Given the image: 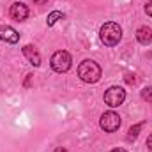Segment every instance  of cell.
I'll return each mask as SVG.
<instances>
[{"label":"cell","instance_id":"6da1fadb","mask_svg":"<svg viewBox=\"0 0 152 152\" xmlns=\"http://www.w3.org/2000/svg\"><path fill=\"white\" fill-rule=\"evenodd\" d=\"M99 37H101V42H103L104 46H115V44H118L120 39H122V28H120L118 23L108 21V23H104V25L101 27Z\"/></svg>","mask_w":152,"mask_h":152},{"label":"cell","instance_id":"7a4b0ae2","mask_svg":"<svg viewBox=\"0 0 152 152\" xmlns=\"http://www.w3.org/2000/svg\"><path fill=\"white\" fill-rule=\"evenodd\" d=\"M78 76H80L81 81H85V83H96V81H99V78H101V67H99L97 62L87 58V60H83V62L78 66Z\"/></svg>","mask_w":152,"mask_h":152},{"label":"cell","instance_id":"3957f363","mask_svg":"<svg viewBox=\"0 0 152 152\" xmlns=\"http://www.w3.org/2000/svg\"><path fill=\"white\" fill-rule=\"evenodd\" d=\"M51 69L55 71V73H67L69 69H71V64H73V58H71V55L67 53V51H64V50H58V51H55L53 53V57H51Z\"/></svg>","mask_w":152,"mask_h":152},{"label":"cell","instance_id":"277c9868","mask_svg":"<svg viewBox=\"0 0 152 152\" xmlns=\"http://www.w3.org/2000/svg\"><path fill=\"white\" fill-rule=\"evenodd\" d=\"M126 99V90L122 87H110L106 92H104V103L112 108H117L124 103Z\"/></svg>","mask_w":152,"mask_h":152},{"label":"cell","instance_id":"5b68a950","mask_svg":"<svg viewBox=\"0 0 152 152\" xmlns=\"http://www.w3.org/2000/svg\"><path fill=\"white\" fill-rule=\"evenodd\" d=\"M99 126H101V129L104 133H115L120 127V117H118V113H115V112H106V113H103V117H101Z\"/></svg>","mask_w":152,"mask_h":152},{"label":"cell","instance_id":"8992f818","mask_svg":"<svg viewBox=\"0 0 152 152\" xmlns=\"http://www.w3.org/2000/svg\"><path fill=\"white\" fill-rule=\"evenodd\" d=\"M9 12H11V18H12L14 21H25V20L28 18V7H27L25 4H21V2L12 4Z\"/></svg>","mask_w":152,"mask_h":152},{"label":"cell","instance_id":"52a82bcc","mask_svg":"<svg viewBox=\"0 0 152 152\" xmlns=\"http://www.w3.org/2000/svg\"><path fill=\"white\" fill-rule=\"evenodd\" d=\"M0 41H5L9 44H16L20 41V34L9 25H2L0 27Z\"/></svg>","mask_w":152,"mask_h":152},{"label":"cell","instance_id":"ba28073f","mask_svg":"<svg viewBox=\"0 0 152 152\" xmlns=\"http://www.w3.org/2000/svg\"><path fill=\"white\" fill-rule=\"evenodd\" d=\"M23 55H25V58H27L34 67L41 66V55H39V51L32 46V44H27V46L23 48Z\"/></svg>","mask_w":152,"mask_h":152},{"label":"cell","instance_id":"9c48e42d","mask_svg":"<svg viewBox=\"0 0 152 152\" xmlns=\"http://www.w3.org/2000/svg\"><path fill=\"white\" fill-rule=\"evenodd\" d=\"M136 39H138V42L140 44H151L152 42V28L149 27H140L138 30H136Z\"/></svg>","mask_w":152,"mask_h":152},{"label":"cell","instance_id":"30bf717a","mask_svg":"<svg viewBox=\"0 0 152 152\" xmlns=\"http://www.w3.org/2000/svg\"><path fill=\"white\" fill-rule=\"evenodd\" d=\"M64 18V14L60 12V11H53V12H50L48 14V20H46V23H48V27H53L58 20H62Z\"/></svg>","mask_w":152,"mask_h":152},{"label":"cell","instance_id":"8fae6325","mask_svg":"<svg viewBox=\"0 0 152 152\" xmlns=\"http://www.w3.org/2000/svg\"><path fill=\"white\" fill-rule=\"evenodd\" d=\"M142 126H143V122H140V124H136V126H133V127L129 129V134H127V140H134V138L138 136V131L142 129Z\"/></svg>","mask_w":152,"mask_h":152},{"label":"cell","instance_id":"7c38bea8","mask_svg":"<svg viewBox=\"0 0 152 152\" xmlns=\"http://www.w3.org/2000/svg\"><path fill=\"white\" fill-rule=\"evenodd\" d=\"M142 97L147 101V103H152V87H147L142 90Z\"/></svg>","mask_w":152,"mask_h":152},{"label":"cell","instance_id":"4fadbf2b","mask_svg":"<svg viewBox=\"0 0 152 152\" xmlns=\"http://www.w3.org/2000/svg\"><path fill=\"white\" fill-rule=\"evenodd\" d=\"M145 12H147L149 16H152V0L147 2V5H145Z\"/></svg>","mask_w":152,"mask_h":152},{"label":"cell","instance_id":"5bb4252c","mask_svg":"<svg viewBox=\"0 0 152 152\" xmlns=\"http://www.w3.org/2000/svg\"><path fill=\"white\" fill-rule=\"evenodd\" d=\"M147 149L152 152V134L149 136V138H147Z\"/></svg>","mask_w":152,"mask_h":152},{"label":"cell","instance_id":"9a60e30c","mask_svg":"<svg viewBox=\"0 0 152 152\" xmlns=\"http://www.w3.org/2000/svg\"><path fill=\"white\" fill-rule=\"evenodd\" d=\"M53 152H67V151H66L64 147H57V149H55V151H53Z\"/></svg>","mask_w":152,"mask_h":152},{"label":"cell","instance_id":"2e32d148","mask_svg":"<svg viewBox=\"0 0 152 152\" xmlns=\"http://www.w3.org/2000/svg\"><path fill=\"white\" fill-rule=\"evenodd\" d=\"M46 2H48V0H34V4H39V5H41V4H46Z\"/></svg>","mask_w":152,"mask_h":152},{"label":"cell","instance_id":"e0dca14e","mask_svg":"<svg viewBox=\"0 0 152 152\" xmlns=\"http://www.w3.org/2000/svg\"><path fill=\"white\" fill-rule=\"evenodd\" d=\"M112 152H127V151H124V149H113Z\"/></svg>","mask_w":152,"mask_h":152}]
</instances>
